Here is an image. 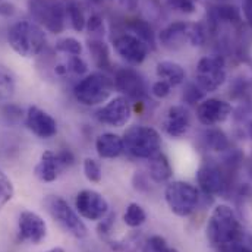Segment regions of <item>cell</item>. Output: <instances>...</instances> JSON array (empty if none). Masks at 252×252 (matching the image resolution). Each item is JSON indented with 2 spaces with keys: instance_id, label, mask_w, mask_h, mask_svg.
Masks as SVG:
<instances>
[{
  "instance_id": "cell-1",
  "label": "cell",
  "mask_w": 252,
  "mask_h": 252,
  "mask_svg": "<svg viewBox=\"0 0 252 252\" xmlns=\"http://www.w3.org/2000/svg\"><path fill=\"white\" fill-rule=\"evenodd\" d=\"M244 235V226L232 207L220 204L213 210L207 223V238L213 248H223L239 241Z\"/></svg>"
},
{
  "instance_id": "cell-2",
  "label": "cell",
  "mask_w": 252,
  "mask_h": 252,
  "mask_svg": "<svg viewBox=\"0 0 252 252\" xmlns=\"http://www.w3.org/2000/svg\"><path fill=\"white\" fill-rule=\"evenodd\" d=\"M9 46L22 58L38 56L47 43L44 28L32 21H19L9 28Z\"/></svg>"
},
{
  "instance_id": "cell-3",
  "label": "cell",
  "mask_w": 252,
  "mask_h": 252,
  "mask_svg": "<svg viewBox=\"0 0 252 252\" xmlns=\"http://www.w3.org/2000/svg\"><path fill=\"white\" fill-rule=\"evenodd\" d=\"M205 28L201 22L176 21L167 25L158 34V41L163 47L176 50L189 43L193 47H199L205 41Z\"/></svg>"
},
{
  "instance_id": "cell-4",
  "label": "cell",
  "mask_w": 252,
  "mask_h": 252,
  "mask_svg": "<svg viewBox=\"0 0 252 252\" xmlns=\"http://www.w3.org/2000/svg\"><path fill=\"white\" fill-rule=\"evenodd\" d=\"M115 90V81L104 72H94L82 78L73 88L75 98L84 106L104 103Z\"/></svg>"
},
{
  "instance_id": "cell-5",
  "label": "cell",
  "mask_w": 252,
  "mask_h": 252,
  "mask_svg": "<svg viewBox=\"0 0 252 252\" xmlns=\"http://www.w3.org/2000/svg\"><path fill=\"white\" fill-rule=\"evenodd\" d=\"M125 151L136 158H151L161 150L160 133L150 126H130L124 135Z\"/></svg>"
},
{
  "instance_id": "cell-6",
  "label": "cell",
  "mask_w": 252,
  "mask_h": 252,
  "mask_svg": "<svg viewBox=\"0 0 252 252\" xmlns=\"http://www.w3.org/2000/svg\"><path fill=\"white\" fill-rule=\"evenodd\" d=\"M30 12L38 25L53 34L64 30L66 6L61 0H30Z\"/></svg>"
},
{
  "instance_id": "cell-7",
  "label": "cell",
  "mask_w": 252,
  "mask_h": 252,
  "mask_svg": "<svg viewBox=\"0 0 252 252\" xmlns=\"http://www.w3.org/2000/svg\"><path fill=\"white\" fill-rule=\"evenodd\" d=\"M226 61L220 55L199 59L195 67V84L204 93L219 90L226 81Z\"/></svg>"
},
{
  "instance_id": "cell-8",
  "label": "cell",
  "mask_w": 252,
  "mask_h": 252,
  "mask_svg": "<svg viewBox=\"0 0 252 252\" xmlns=\"http://www.w3.org/2000/svg\"><path fill=\"white\" fill-rule=\"evenodd\" d=\"M164 198L172 210L179 217H188L195 210L199 202L198 189L188 182L176 181L167 185L164 190Z\"/></svg>"
},
{
  "instance_id": "cell-9",
  "label": "cell",
  "mask_w": 252,
  "mask_h": 252,
  "mask_svg": "<svg viewBox=\"0 0 252 252\" xmlns=\"http://www.w3.org/2000/svg\"><path fill=\"white\" fill-rule=\"evenodd\" d=\"M47 207L52 217L62 226L72 236L82 239L88 235L85 223L81 220L78 213L61 196H50L47 199Z\"/></svg>"
},
{
  "instance_id": "cell-10",
  "label": "cell",
  "mask_w": 252,
  "mask_h": 252,
  "mask_svg": "<svg viewBox=\"0 0 252 252\" xmlns=\"http://www.w3.org/2000/svg\"><path fill=\"white\" fill-rule=\"evenodd\" d=\"M75 205H76L78 214L91 221L101 220L109 213V204H107L106 198L93 189L81 190L76 195Z\"/></svg>"
},
{
  "instance_id": "cell-11",
  "label": "cell",
  "mask_w": 252,
  "mask_h": 252,
  "mask_svg": "<svg viewBox=\"0 0 252 252\" xmlns=\"http://www.w3.org/2000/svg\"><path fill=\"white\" fill-rule=\"evenodd\" d=\"M115 88L126 98L142 100L147 97V85L144 78L132 67H122L115 73Z\"/></svg>"
},
{
  "instance_id": "cell-12",
  "label": "cell",
  "mask_w": 252,
  "mask_h": 252,
  "mask_svg": "<svg viewBox=\"0 0 252 252\" xmlns=\"http://www.w3.org/2000/svg\"><path fill=\"white\" fill-rule=\"evenodd\" d=\"M19 239L32 245H40L47 236L46 221L32 211H22L18 220Z\"/></svg>"
},
{
  "instance_id": "cell-13",
  "label": "cell",
  "mask_w": 252,
  "mask_h": 252,
  "mask_svg": "<svg viewBox=\"0 0 252 252\" xmlns=\"http://www.w3.org/2000/svg\"><path fill=\"white\" fill-rule=\"evenodd\" d=\"M116 53L130 64H141L148 55V46L136 35L126 32L113 40Z\"/></svg>"
},
{
  "instance_id": "cell-14",
  "label": "cell",
  "mask_w": 252,
  "mask_h": 252,
  "mask_svg": "<svg viewBox=\"0 0 252 252\" xmlns=\"http://www.w3.org/2000/svg\"><path fill=\"white\" fill-rule=\"evenodd\" d=\"M130 115H132V109L127 98L124 95H119L112 98L106 106L97 110L95 118L104 125L122 127L129 122Z\"/></svg>"
},
{
  "instance_id": "cell-15",
  "label": "cell",
  "mask_w": 252,
  "mask_h": 252,
  "mask_svg": "<svg viewBox=\"0 0 252 252\" xmlns=\"http://www.w3.org/2000/svg\"><path fill=\"white\" fill-rule=\"evenodd\" d=\"M232 115V106L219 98H207L198 104L196 118L204 126H216L223 124Z\"/></svg>"
},
{
  "instance_id": "cell-16",
  "label": "cell",
  "mask_w": 252,
  "mask_h": 252,
  "mask_svg": "<svg viewBox=\"0 0 252 252\" xmlns=\"http://www.w3.org/2000/svg\"><path fill=\"white\" fill-rule=\"evenodd\" d=\"M196 181L199 188L207 195H220L227 188L226 173L220 169V166L213 163H205L198 169Z\"/></svg>"
},
{
  "instance_id": "cell-17",
  "label": "cell",
  "mask_w": 252,
  "mask_h": 252,
  "mask_svg": "<svg viewBox=\"0 0 252 252\" xmlns=\"http://www.w3.org/2000/svg\"><path fill=\"white\" fill-rule=\"evenodd\" d=\"M25 124L35 136L41 139L53 138L58 133V122L55 121V118L37 106L28 107L25 115Z\"/></svg>"
},
{
  "instance_id": "cell-18",
  "label": "cell",
  "mask_w": 252,
  "mask_h": 252,
  "mask_svg": "<svg viewBox=\"0 0 252 252\" xmlns=\"http://www.w3.org/2000/svg\"><path fill=\"white\" fill-rule=\"evenodd\" d=\"M190 127V115L185 106H172L164 119H163V129L167 135L173 138H181L187 135Z\"/></svg>"
},
{
  "instance_id": "cell-19",
  "label": "cell",
  "mask_w": 252,
  "mask_h": 252,
  "mask_svg": "<svg viewBox=\"0 0 252 252\" xmlns=\"http://www.w3.org/2000/svg\"><path fill=\"white\" fill-rule=\"evenodd\" d=\"M64 169L58 153H53L50 150L44 151L41 154V158L38 164L34 169L35 176L43 182H55L59 178V173Z\"/></svg>"
},
{
  "instance_id": "cell-20",
  "label": "cell",
  "mask_w": 252,
  "mask_h": 252,
  "mask_svg": "<svg viewBox=\"0 0 252 252\" xmlns=\"http://www.w3.org/2000/svg\"><path fill=\"white\" fill-rule=\"evenodd\" d=\"M95 150L101 158H116L125 151L124 138L112 132L101 133L95 141Z\"/></svg>"
},
{
  "instance_id": "cell-21",
  "label": "cell",
  "mask_w": 252,
  "mask_h": 252,
  "mask_svg": "<svg viewBox=\"0 0 252 252\" xmlns=\"http://www.w3.org/2000/svg\"><path fill=\"white\" fill-rule=\"evenodd\" d=\"M148 170H150V178L157 184H163L169 181L173 175L170 161L161 151L153 156L151 158H148Z\"/></svg>"
},
{
  "instance_id": "cell-22",
  "label": "cell",
  "mask_w": 252,
  "mask_h": 252,
  "mask_svg": "<svg viewBox=\"0 0 252 252\" xmlns=\"http://www.w3.org/2000/svg\"><path fill=\"white\" fill-rule=\"evenodd\" d=\"M156 73L160 79L166 81L172 87H178L184 84L185 76H187L185 69L179 63L172 62V61H163V62L157 63Z\"/></svg>"
},
{
  "instance_id": "cell-23",
  "label": "cell",
  "mask_w": 252,
  "mask_h": 252,
  "mask_svg": "<svg viewBox=\"0 0 252 252\" xmlns=\"http://www.w3.org/2000/svg\"><path fill=\"white\" fill-rule=\"evenodd\" d=\"M88 50L95 63V66L101 70H110L112 61H110V52L109 46L101 38H91L88 41Z\"/></svg>"
},
{
  "instance_id": "cell-24",
  "label": "cell",
  "mask_w": 252,
  "mask_h": 252,
  "mask_svg": "<svg viewBox=\"0 0 252 252\" xmlns=\"http://www.w3.org/2000/svg\"><path fill=\"white\" fill-rule=\"evenodd\" d=\"M125 25L132 32H135L133 35L141 38L151 50L156 49V34H154L151 25L147 21H144V19H129V21H126Z\"/></svg>"
},
{
  "instance_id": "cell-25",
  "label": "cell",
  "mask_w": 252,
  "mask_h": 252,
  "mask_svg": "<svg viewBox=\"0 0 252 252\" xmlns=\"http://www.w3.org/2000/svg\"><path fill=\"white\" fill-rule=\"evenodd\" d=\"M142 245V233L132 232L121 241H109V247L116 252H138Z\"/></svg>"
},
{
  "instance_id": "cell-26",
  "label": "cell",
  "mask_w": 252,
  "mask_h": 252,
  "mask_svg": "<svg viewBox=\"0 0 252 252\" xmlns=\"http://www.w3.org/2000/svg\"><path fill=\"white\" fill-rule=\"evenodd\" d=\"M66 6V18L69 19L72 28L78 32H81L82 30H85L87 25V18L84 13V9L81 7V4L78 1H69Z\"/></svg>"
},
{
  "instance_id": "cell-27",
  "label": "cell",
  "mask_w": 252,
  "mask_h": 252,
  "mask_svg": "<svg viewBox=\"0 0 252 252\" xmlns=\"http://www.w3.org/2000/svg\"><path fill=\"white\" fill-rule=\"evenodd\" d=\"M204 136H205L207 147H210L213 151H226L230 147L226 133L220 129H208Z\"/></svg>"
},
{
  "instance_id": "cell-28",
  "label": "cell",
  "mask_w": 252,
  "mask_h": 252,
  "mask_svg": "<svg viewBox=\"0 0 252 252\" xmlns=\"http://www.w3.org/2000/svg\"><path fill=\"white\" fill-rule=\"evenodd\" d=\"M145 220H147V213L144 211V208L136 202H130L124 214L125 224H127L129 227H139L141 224L145 223Z\"/></svg>"
},
{
  "instance_id": "cell-29",
  "label": "cell",
  "mask_w": 252,
  "mask_h": 252,
  "mask_svg": "<svg viewBox=\"0 0 252 252\" xmlns=\"http://www.w3.org/2000/svg\"><path fill=\"white\" fill-rule=\"evenodd\" d=\"M15 94V76L4 66H0V101L12 98Z\"/></svg>"
},
{
  "instance_id": "cell-30",
  "label": "cell",
  "mask_w": 252,
  "mask_h": 252,
  "mask_svg": "<svg viewBox=\"0 0 252 252\" xmlns=\"http://www.w3.org/2000/svg\"><path fill=\"white\" fill-rule=\"evenodd\" d=\"M59 53H64V55H70V56H81L82 53V44L73 38V37H66L62 38L56 43L55 47Z\"/></svg>"
},
{
  "instance_id": "cell-31",
  "label": "cell",
  "mask_w": 252,
  "mask_h": 252,
  "mask_svg": "<svg viewBox=\"0 0 252 252\" xmlns=\"http://www.w3.org/2000/svg\"><path fill=\"white\" fill-rule=\"evenodd\" d=\"M142 252H179L176 248L167 245L166 239L161 236H151L142 244Z\"/></svg>"
},
{
  "instance_id": "cell-32",
  "label": "cell",
  "mask_w": 252,
  "mask_h": 252,
  "mask_svg": "<svg viewBox=\"0 0 252 252\" xmlns=\"http://www.w3.org/2000/svg\"><path fill=\"white\" fill-rule=\"evenodd\" d=\"M85 28L88 34L91 35V38H101L104 35V21L97 13H93L90 18H87Z\"/></svg>"
},
{
  "instance_id": "cell-33",
  "label": "cell",
  "mask_w": 252,
  "mask_h": 252,
  "mask_svg": "<svg viewBox=\"0 0 252 252\" xmlns=\"http://www.w3.org/2000/svg\"><path fill=\"white\" fill-rule=\"evenodd\" d=\"M84 173H85V178L90 181V182H100L101 181V164L94 160V158H85L84 160Z\"/></svg>"
},
{
  "instance_id": "cell-34",
  "label": "cell",
  "mask_w": 252,
  "mask_h": 252,
  "mask_svg": "<svg viewBox=\"0 0 252 252\" xmlns=\"http://www.w3.org/2000/svg\"><path fill=\"white\" fill-rule=\"evenodd\" d=\"M217 252H252V236L245 233L239 241L219 248Z\"/></svg>"
},
{
  "instance_id": "cell-35",
  "label": "cell",
  "mask_w": 252,
  "mask_h": 252,
  "mask_svg": "<svg viewBox=\"0 0 252 252\" xmlns=\"http://www.w3.org/2000/svg\"><path fill=\"white\" fill-rule=\"evenodd\" d=\"M13 196V185L10 179L0 170V208L7 204Z\"/></svg>"
},
{
  "instance_id": "cell-36",
  "label": "cell",
  "mask_w": 252,
  "mask_h": 252,
  "mask_svg": "<svg viewBox=\"0 0 252 252\" xmlns=\"http://www.w3.org/2000/svg\"><path fill=\"white\" fill-rule=\"evenodd\" d=\"M166 3L172 10L189 15V13H193L196 10L198 0H166Z\"/></svg>"
},
{
  "instance_id": "cell-37",
  "label": "cell",
  "mask_w": 252,
  "mask_h": 252,
  "mask_svg": "<svg viewBox=\"0 0 252 252\" xmlns=\"http://www.w3.org/2000/svg\"><path fill=\"white\" fill-rule=\"evenodd\" d=\"M66 64H67L69 72H72L73 75H79L81 76V75L87 73V70H88V64L81 56H70L67 59Z\"/></svg>"
},
{
  "instance_id": "cell-38",
  "label": "cell",
  "mask_w": 252,
  "mask_h": 252,
  "mask_svg": "<svg viewBox=\"0 0 252 252\" xmlns=\"http://www.w3.org/2000/svg\"><path fill=\"white\" fill-rule=\"evenodd\" d=\"M204 91L196 85V84H189L188 87L185 88V93H184V100L189 103V104H193L199 100L204 98Z\"/></svg>"
},
{
  "instance_id": "cell-39",
  "label": "cell",
  "mask_w": 252,
  "mask_h": 252,
  "mask_svg": "<svg viewBox=\"0 0 252 252\" xmlns=\"http://www.w3.org/2000/svg\"><path fill=\"white\" fill-rule=\"evenodd\" d=\"M115 219H116V214L115 213H107L101 219V221L97 226V232H98V235L101 238H107V235L110 233V230H112V227L115 224Z\"/></svg>"
},
{
  "instance_id": "cell-40",
  "label": "cell",
  "mask_w": 252,
  "mask_h": 252,
  "mask_svg": "<svg viewBox=\"0 0 252 252\" xmlns=\"http://www.w3.org/2000/svg\"><path fill=\"white\" fill-rule=\"evenodd\" d=\"M170 90H172V85L167 84L166 81L163 79H158L157 82L153 84L151 87V94L157 98H166L169 94H170Z\"/></svg>"
},
{
  "instance_id": "cell-41",
  "label": "cell",
  "mask_w": 252,
  "mask_h": 252,
  "mask_svg": "<svg viewBox=\"0 0 252 252\" xmlns=\"http://www.w3.org/2000/svg\"><path fill=\"white\" fill-rule=\"evenodd\" d=\"M1 115L4 119H7L9 122H16L21 119L22 116V109H19L18 106H13V104H6L3 109H1Z\"/></svg>"
},
{
  "instance_id": "cell-42",
  "label": "cell",
  "mask_w": 252,
  "mask_h": 252,
  "mask_svg": "<svg viewBox=\"0 0 252 252\" xmlns=\"http://www.w3.org/2000/svg\"><path fill=\"white\" fill-rule=\"evenodd\" d=\"M244 13H245V18H247L248 24L251 25L252 28V0H245L244 1Z\"/></svg>"
},
{
  "instance_id": "cell-43",
  "label": "cell",
  "mask_w": 252,
  "mask_h": 252,
  "mask_svg": "<svg viewBox=\"0 0 252 252\" xmlns=\"http://www.w3.org/2000/svg\"><path fill=\"white\" fill-rule=\"evenodd\" d=\"M0 13L4 16H10L15 13V6L10 3H0Z\"/></svg>"
},
{
  "instance_id": "cell-44",
  "label": "cell",
  "mask_w": 252,
  "mask_h": 252,
  "mask_svg": "<svg viewBox=\"0 0 252 252\" xmlns=\"http://www.w3.org/2000/svg\"><path fill=\"white\" fill-rule=\"evenodd\" d=\"M122 7H125V9H129V10H133V9H136V6H138V0H116Z\"/></svg>"
},
{
  "instance_id": "cell-45",
  "label": "cell",
  "mask_w": 252,
  "mask_h": 252,
  "mask_svg": "<svg viewBox=\"0 0 252 252\" xmlns=\"http://www.w3.org/2000/svg\"><path fill=\"white\" fill-rule=\"evenodd\" d=\"M245 129H247V135L250 136L252 139V119L251 121H248L247 122V125H245Z\"/></svg>"
},
{
  "instance_id": "cell-46",
  "label": "cell",
  "mask_w": 252,
  "mask_h": 252,
  "mask_svg": "<svg viewBox=\"0 0 252 252\" xmlns=\"http://www.w3.org/2000/svg\"><path fill=\"white\" fill-rule=\"evenodd\" d=\"M47 252H64L62 250V248H52L50 251H47Z\"/></svg>"
}]
</instances>
